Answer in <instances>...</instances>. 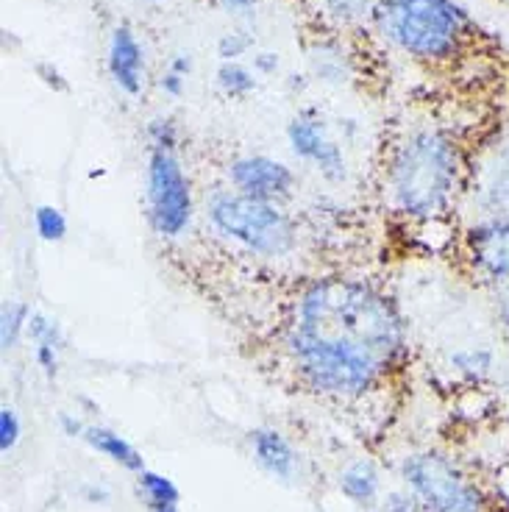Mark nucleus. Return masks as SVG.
I'll return each instance as SVG.
<instances>
[{"label":"nucleus","instance_id":"obj_1","mask_svg":"<svg viewBox=\"0 0 509 512\" xmlns=\"http://www.w3.org/2000/svg\"><path fill=\"white\" fill-rule=\"evenodd\" d=\"M407 346L398 309L357 279H320L298 304L287 351L315 393L354 398L368 393Z\"/></svg>","mask_w":509,"mask_h":512},{"label":"nucleus","instance_id":"obj_36","mask_svg":"<svg viewBox=\"0 0 509 512\" xmlns=\"http://www.w3.org/2000/svg\"><path fill=\"white\" fill-rule=\"evenodd\" d=\"M142 3H159V0H142Z\"/></svg>","mask_w":509,"mask_h":512},{"label":"nucleus","instance_id":"obj_31","mask_svg":"<svg viewBox=\"0 0 509 512\" xmlns=\"http://www.w3.org/2000/svg\"><path fill=\"white\" fill-rule=\"evenodd\" d=\"M254 70H256V76H270V73H276V70H279V53H270V51L256 53Z\"/></svg>","mask_w":509,"mask_h":512},{"label":"nucleus","instance_id":"obj_7","mask_svg":"<svg viewBox=\"0 0 509 512\" xmlns=\"http://www.w3.org/2000/svg\"><path fill=\"white\" fill-rule=\"evenodd\" d=\"M465 198L479 220H509V123L473 156L465 176Z\"/></svg>","mask_w":509,"mask_h":512},{"label":"nucleus","instance_id":"obj_11","mask_svg":"<svg viewBox=\"0 0 509 512\" xmlns=\"http://www.w3.org/2000/svg\"><path fill=\"white\" fill-rule=\"evenodd\" d=\"M106 70L117 90L128 98H140L145 90V48L128 23H117L109 34Z\"/></svg>","mask_w":509,"mask_h":512},{"label":"nucleus","instance_id":"obj_16","mask_svg":"<svg viewBox=\"0 0 509 512\" xmlns=\"http://www.w3.org/2000/svg\"><path fill=\"white\" fill-rule=\"evenodd\" d=\"M320 6L337 26H359V23H373L379 0H320Z\"/></svg>","mask_w":509,"mask_h":512},{"label":"nucleus","instance_id":"obj_9","mask_svg":"<svg viewBox=\"0 0 509 512\" xmlns=\"http://www.w3.org/2000/svg\"><path fill=\"white\" fill-rule=\"evenodd\" d=\"M287 142L298 159L315 165L323 179L343 181L348 176L340 145L329 137L326 123L315 115H298L287 123Z\"/></svg>","mask_w":509,"mask_h":512},{"label":"nucleus","instance_id":"obj_35","mask_svg":"<svg viewBox=\"0 0 509 512\" xmlns=\"http://www.w3.org/2000/svg\"><path fill=\"white\" fill-rule=\"evenodd\" d=\"M151 512H181L179 504H162V507H151Z\"/></svg>","mask_w":509,"mask_h":512},{"label":"nucleus","instance_id":"obj_4","mask_svg":"<svg viewBox=\"0 0 509 512\" xmlns=\"http://www.w3.org/2000/svg\"><path fill=\"white\" fill-rule=\"evenodd\" d=\"M206 218L223 237L259 256L290 254L298 240L293 218L279 204L237 190H217L206 198Z\"/></svg>","mask_w":509,"mask_h":512},{"label":"nucleus","instance_id":"obj_26","mask_svg":"<svg viewBox=\"0 0 509 512\" xmlns=\"http://www.w3.org/2000/svg\"><path fill=\"white\" fill-rule=\"evenodd\" d=\"M34 359H37V365L48 379H53L59 373V348L34 346Z\"/></svg>","mask_w":509,"mask_h":512},{"label":"nucleus","instance_id":"obj_19","mask_svg":"<svg viewBox=\"0 0 509 512\" xmlns=\"http://www.w3.org/2000/svg\"><path fill=\"white\" fill-rule=\"evenodd\" d=\"M137 482H140V490L145 501H148V507H162V504H179L181 493L179 487L173 485V479H167V476L156 474V471H140L137 474Z\"/></svg>","mask_w":509,"mask_h":512},{"label":"nucleus","instance_id":"obj_2","mask_svg":"<svg viewBox=\"0 0 509 512\" xmlns=\"http://www.w3.org/2000/svg\"><path fill=\"white\" fill-rule=\"evenodd\" d=\"M468 167L443 128L418 126L395 145L387 187L395 209L415 220H434L465 190Z\"/></svg>","mask_w":509,"mask_h":512},{"label":"nucleus","instance_id":"obj_8","mask_svg":"<svg viewBox=\"0 0 509 512\" xmlns=\"http://www.w3.org/2000/svg\"><path fill=\"white\" fill-rule=\"evenodd\" d=\"M231 187L259 201L281 204L295 190V173L273 156H240L229 165Z\"/></svg>","mask_w":509,"mask_h":512},{"label":"nucleus","instance_id":"obj_18","mask_svg":"<svg viewBox=\"0 0 509 512\" xmlns=\"http://www.w3.org/2000/svg\"><path fill=\"white\" fill-rule=\"evenodd\" d=\"M309 64L318 81H326V84H343L348 78V62L334 45H318L309 56Z\"/></svg>","mask_w":509,"mask_h":512},{"label":"nucleus","instance_id":"obj_23","mask_svg":"<svg viewBox=\"0 0 509 512\" xmlns=\"http://www.w3.org/2000/svg\"><path fill=\"white\" fill-rule=\"evenodd\" d=\"M26 337H31V343H34V346H53V348H59V351L64 348L62 326H59L53 318H48V315H42V312H31Z\"/></svg>","mask_w":509,"mask_h":512},{"label":"nucleus","instance_id":"obj_5","mask_svg":"<svg viewBox=\"0 0 509 512\" xmlns=\"http://www.w3.org/2000/svg\"><path fill=\"white\" fill-rule=\"evenodd\" d=\"M404 479L426 512H484V501L454 462L423 451L404 460Z\"/></svg>","mask_w":509,"mask_h":512},{"label":"nucleus","instance_id":"obj_15","mask_svg":"<svg viewBox=\"0 0 509 512\" xmlns=\"http://www.w3.org/2000/svg\"><path fill=\"white\" fill-rule=\"evenodd\" d=\"M217 90L226 98L242 101L256 90V70H251L245 62H220L215 73Z\"/></svg>","mask_w":509,"mask_h":512},{"label":"nucleus","instance_id":"obj_37","mask_svg":"<svg viewBox=\"0 0 509 512\" xmlns=\"http://www.w3.org/2000/svg\"><path fill=\"white\" fill-rule=\"evenodd\" d=\"M501 3H504V6H509V0H501Z\"/></svg>","mask_w":509,"mask_h":512},{"label":"nucleus","instance_id":"obj_17","mask_svg":"<svg viewBox=\"0 0 509 512\" xmlns=\"http://www.w3.org/2000/svg\"><path fill=\"white\" fill-rule=\"evenodd\" d=\"M31 309L23 301H6L0 309V348L12 351L28 332Z\"/></svg>","mask_w":509,"mask_h":512},{"label":"nucleus","instance_id":"obj_14","mask_svg":"<svg viewBox=\"0 0 509 512\" xmlns=\"http://www.w3.org/2000/svg\"><path fill=\"white\" fill-rule=\"evenodd\" d=\"M340 487H343V493L351 501H359V504L373 501L376 493H379V471H376V465L368 460L354 462L340 476Z\"/></svg>","mask_w":509,"mask_h":512},{"label":"nucleus","instance_id":"obj_34","mask_svg":"<svg viewBox=\"0 0 509 512\" xmlns=\"http://www.w3.org/2000/svg\"><path fill=\"white\" fill-rule=\"evenodd\" d=\"M62 429H64V435H70V437L84 435V426H81L76 418H70V415H62Z\"/></svg>","mask_w":509,"mask_h":512},{"label":"nucleus","instance_id":"obj_24","mask_svg":"<svg viewBox=\"0 0 509 512\" xmlns=\"http://www.w3.org/2000/svg\"><path fill=\"white\" fill-rule=\"evenodd\" d=\"M254 48V39L248 37L245 31H229L217 39V56L220 62H242V56Z\"/></svg>","mask_w":509,"mask_h":512},{"label":"nucleus","instance_id":"obj_6","mask_svg":"<svg viewBox=\"0 0 509 512\" xmlns=\"http://www.w3.org/2000/svg\"><path fill=\"white\" fill-rule=\"evenodd\" d=\"M192 187L176 151L148 148V218L165 240H179L190 229Z\"/></svg>","mask_w":509,"mask_h":512},{"label":"nucleus","instance_id":"obj_13","mask_svg":"<svg viewBox=\"0 0 509 512\" xmlns=\"http://www.w3.org/2000/svg\"><path fill=\"white\" fill-rule=\"evenodd\" d=\"M81 437H84V440H87V443H90L95 451L106 454L109 460L117 462V465H123V468H126V471H131V474H140V471H145V462H142L140 451L131 446L128 440H123L120 435H115V432L101 429V426H87Z\"/></svg>","mask_w":509,"mask_h":512},{"label":"nucleus","instance_id":"obj_33","mask_svg":"<svg viewBox=\"0 0 509 512\" xmlns=\"http://www.w3.org/2000/svg\"><path fill=\"white\" fill-rule=\"evenodd\" d=\"M498 318L504 323V334L509 343V287H501V298H498Z\"/></svg>","mask_w":509,"mask_h":512},{"label":"nucleus","instance_id":"obj_22","mask_svg":"<svg viewBox=\"0 0 509 512\" xmlns=\"http://www.w3.org/2000/svg\"><path fill=\"white\" fill-rule=\"evenodd\" d=\"M145 137H148V148L156 151H176L179 154L181 131L173 117H153L145 126Z\"/></svg>","mask_w":509,"mask_h":512},{"label":"nucleus","instance_id":"obj_10","mask_svg":"<svg viewBox=\"0 0 509 512\" xmlns=\"http://www.w3.org/2000/svg\"><path fill=\"white\" fill-rule=\"evenodd\" d=\"M465 251L482 279L509 287V220L473 223L465 234Z\"/></svg>","mask_w":509,"mask_h":512},{"label":"nucleus","instance_id":"obj_21","mask_svg":"<svg viewBox=\"0 0 509 512\" xmlns=\"http://www.w3.org/2000/svg\"><path fill=\"white\" fill-rule=\"evenodd\" d=\"M34 229H37L39 240H45V243H62L64 234H67V218H64V212L59 206L42 204L34 212Z\"/></svg>","mask_w":509,"mask_h":512},{"label":"nucleus","instance_id":"obj_28","mask_svg":"<svg viewBox=\"0 0 509 512\" xmlns=\"http://www.w3.org/2000/svg\"><path fill=\"white\" fill-rule=\"evenodd\" d=\"M382 512H420V501L415 493L412 496H407V493H393V496H387V501H384Z\"/></svg>","mask_w":509,"mask_h":512},{"label":"nucleus","instance_id":"obj_12","mask_svg":"<svg viewBox=\"0 0 509 512\" xmlns=\"http://www.w3.org/2000/svg\"><path fill=\"white\" fill-rule=\"evenodd\" d=\"M251 448L262 471H268L276 479H293L295 474V457L293 446L284 440L281 432L276 429H256L251 432Z\"/></svg>","mask_w":509,"mask_h":512},{"label":"nucleus","instance_id":"obj_32","mask_svg":"<svg viewBox=\"0 0 509 512\" xmlns=\"http://www.w3.org/2000/svg\"><path fill=\"white\" fill-rule=\"evenodd\" d=\"M167 70H173V73H179V76H190L192 73V56L190 53H173L170 59H167Z\"/></svg>","mask_w":509,"mask_h":512},{"label":"nucleus","instance_id":"obj_27","mask_svg":"<svg viewBox=\"0 0 509 512\" xmlns=\"http://www.w3.org/2000/svg\"><path fill=\"white\" fill-rule=\"evenodd\" d=\"M156 84H159V90L165 92L167 98H173V101H179L181 95H184V90H187V78L179 76V73H173V70H167V67Z\"/></svg>","mask_w":509,"mask_h":512},{"label":"nucleus","instance_id":"obj_20","mask_svg":"<svg viewBox=\"0 0 509 512\" xmlns=\"http://www.w3.org/2000/svg\"><path fill=\"white\" fill-rule=\"evenodd\" d=\"M493 348L487 346H476V348H462L451 357V368H457L459 373L471 376V379H484L490 368H493Z\"/></svg>","mask_w":509,"mask_h":512},{"label":"nucleus","instance_id":"obj_3","mask_svg":"<svg viewBox=\"0 0 509 512\" xmlns=\"http://www.w3.org/2000/svg\"><path fill=\"white\" fill-rule=\"evenodd\" d=\"M373 26L395 51L429 64L454 59L473 31L457 0H379Z\"/></svg>","mask_w":509,"mask_h":512},{"label":"nucleus","instance_id":"obj_25","mask_svg":"<svg viewBox=\"0 0 509 512\" xmlns=\"http://www.w3.org/2000/svg\"><path fill=\"white\" fill-rule=\"evenodd\" d=\"M20 418H17V412L12 407H3L0 410V451L3 454H9L14 446H17V440H20Z\"/></svg>","mask_w":509,"mask_h":512},{"label":"nucleus","instance_id":"obj_29","mask_svg":"<svg viewBox=\"0 0 509 512\" xmlns=\"http://www.w3.org/2000/svg\"><path fill=\"white\" fill-rule=\"evenodd\" d=\"M212 6L223 9L226 14H237V17H245L251 14L259 6V0H209Z\"/></svg>","mask_w":509,"mask_h":512},{"label":"nucleus","instance_id":"obj_30","mask_svg":"<svg viewBox=\"0 0 509 512\" xmlns=\"http://www.w3.org/2000/svg\"><path fill=\"white\" fill-rule=\"evenodd\" d=\"M37 73L53 92H67V81H64V76L53 64H37Z\"/></svg>","mask_w":509,"mask_h":512}]
</instances>
